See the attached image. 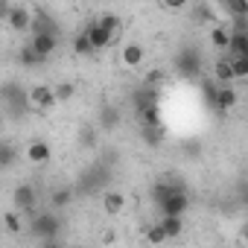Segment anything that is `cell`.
Returning <instances> with one entry per match:
<instances>
[{"mask_svg": "<svg viewBox=\"0 0 248 248\" xmlns=\"http://www.w3.org/2000/svg\"><path fill=\"white\" fill-rule=\"evenodd\" d=\"M41 248H64L59 239H47V242H41Z\"/></svg>", "mask_w": 248, "mask_h": 248, "instance_id": "obj_34", "label": "cell"}, {"mask_svg": "<svg viewBox=\"0 0 248 248\" xmlns=\"http://www.w3.org/2000/svg\"><path fill=\"white\" fill-rule=\"evenodd\" d=\"M102 210H105L108 216L123 213V210H126V196H123L120 190H105V193H102Z\"/></svg>", "mask_w": 248, "mask_h": 248, "instance_id": "obj_14", "label": "cell"}, {"mask_svg": "<svg viewBox=\"0 0 248 248\" xmlns=\"http://www.w3.org/2000/svg\"><path fill=\"white\" fill-rule=\"evenodd\" d=\"M56 102H59V99H56V88H53V85H35V88L30 91V105H32L35 111H50Z\"/></svg>", "mask_w": 248, "mask_h": 248, "instance_id": "obj_8", "label": "cell"}, {"mask_svg": "<svg viewBox=\"0 0 248 248\" xmlns=\"http://www.w3.org/2000/svg\"><path fill=\"white\" fill-rule=\"evenodd\" d=\"M96 24H99V27H105L108 32H114V35H117V27H120V18H117V15H102V18H96Z\"/></svg>", "mask_w": 248, "mask_h": 248, "instance_id": "obj_32", "label": "cell"}, {"mask_svg": "<svg viewBox=\"0 0 248 248\" xmlns=\"http://www.w3.org/2000/svg\"><path fill=\"white\" fill-rule=\"evenodd\" d=\"M21 62H24V64H27V67H32V64H41V62H44V59H41V56H38V53H35V50H32V47H30V44H27V47H24V50H21Z\"/></svg>", "mask_w": 248, "mask_h": 248, "instance_id": "obj_31", "label": "cell"}, {"mask_svg": "<svg viewBox=\"0 0 248 248\" xmlns=\"http://www.w3.org/2000/svg\"><path fill=\"white\" fill-rule=\"evenodd\" d=\"M3 21L9 24L12 32H27V30H32V24H35V12H32L30 6H24V3H6Z\"/></svg>", "mask_w": 248, "mask_h": 248, "instance_id": "obj_2", "label": "cell"}, {"mask_svg": "<svg viewBox=\"0 0 248 248\" xmlns=\"http://www.w3.org/2000/svg\"><path fill=\"white\" fill-rule=\"evenodd\" d=\"M242 242H245V245H248V225H245V228H242Z\"/></svg>", "mask_w": 248, "mask_h": 248, "instance_id": "obj_35", "label": "cell"}, {"mask_svg": "<svg viewBox=\"0 0 248 248\" xmlns=\"http://www.w3.org/2000/svg\"><path fill=\"white\" fill-rule=\"evenodd\" d=\"M3 225H6L9 233H21L24 231V222H21V213L18 210H6L3 213Z\"/></svg>", "mask_w": 248, "mask_h": 248, "instance_id": "obj_25", "label": "cell"}, {"mask_svg": "<svg viewBox=\"0 0 248 248\" xmlns=\"http://www.w3.org/2000/svg\"><path fill=\"white\" fill-rule=\"evenodd\" d=\"M228 59H231L233 82H236V79H248V59H233V56H228Z\"/></svg>", "mask_w": 248, "mask_h": 248, "instance_id": "obj_29", "label": "cell"}, {"mask_svg": "<svg viewBox=\"0 0 248 248\" xmlns=\"http://www.w3.org/2000/svg\"><path fill=\"white\" fill-rule=\"evenodd\" d=\"M79 248H85V245H79Z\"/></svg>", "mask_w": 248, "mask_h": 248, "instance_id": "obj_36", "label": "cell"}, {"mask_svg": "<svg viewBox=\"0 0 248 248\" xmlns=\"http://www.w3.org/2000/svg\"><path fill=\"white\" fill-rule=\"evenodd\" d=\"M85 32H88V38H91V47L93 50H105L111 41H114V32H108L105 27H99L96 21H91L88 27H85Z\"/></svg>", "mask_w": 248, "mask_h": 248, "instance_id": "obj_11", "label": "cell"}, {"mask_svg": "<svg viewBox=\"0 0 248 248\" xmlns=\"http://www.w3.org/2000/svg\"><path fill=\"white\" fill-rule=\"evenodd\" d=\"M30 47H32V50L47 62V59L56 53V47H59V35H56V32H38V35H32Z\"/></svg>", "mask_w": 248, "mask_h": 248, "instance_id": "obj_10", "label": "cell"}, {"mask_svg": "<svg viewBox=\"0 0 248 248\" xmlns=\"http://www.w3.org/2000/svg\"><path fill=\"white\" fill-rule=\"evenodd\" d=\"M222 9H225L233 21H245V18H248V3H245V0H225Z\"/></svg>", "mask_w": 248, "mask_h": 248, "instance_id": "obj_20", "label": "cell"}, {"mask_svg": "<svg viewBox=\"0 0 248 248\" xmlns=\"http://www.w3.org/2000/svg\"><path fill=\"white\" fill-rule=\"evenodd\" d=\"M187 12L193 15V21H196V24H210V21H213V6H207V3L187 6Z\"/></svg>", "mask_w": 248, "mask_h": 248, "instance_id": "obj_23", "label": "cell"}, {"mask_svg": "<svg viewBox=\"0 0 248 248\" xmlns=\"http://www.w3.org/2000/svg\"><path fill=\"white\" fill-rule=\"evenodd\" d=\"M146 239L152 242V245H164L167 242V233H164V228H161V222H155L149 231H146Z\"/></svg>", "mask_w": 248, "mask_h": 248, "instance_id": "obj_30", "label": "cell"}, {"mask_svg": "<svg viewBox=\"0 0 248 248\" xmlns=\"http://www.w3.org/2000/svg\"><path fill=\"white\" fill-rule=\"evenodd\" d=\"M73 53H76V56H91V53H96V50L91 47V38H88V32H85V30L73 38Z\"/></svg>", "mask_w": 248, "mask_h": 248, "instance_id": "obj_24", "label": "cell"}, {"mask_svg": "<svg viewBox=\"0 0 248 248\" xmlns=\"http://www.w3.org/2000/svg\"><path fill=\"white\" fill-rule=\"evenodd\" d=\"M239 102V93L233 91V85H222V88H216V96H213V105H216V111H231L233 105Z\"/></svg>", "mask_w": 248, "mask_h": 248, "instance_id": "obj_12", "label": "cell"}, {"mask_svg": "<svg viewBox=\"0 0 248 248\" xmlns=\"http://www.w3.org/2000/svg\"><path fill=\"white\" fill-rule=\"evenodd\" d=\"M140 138L146 140V146H158L164 140V126H158V129H140Z\"/></svg>", "mask_w": 248, "mask_h": 248, "instance_id": "obj_28", "label": "cell"}, {"mask_svg": "<svg viewBox=\"0 0 248 248\" xmlns=\"http://www.w3.org/2000/svg\"><path fill=\"white\" fill-rule=\"evenodd\" d=\"M210 47H213V50H228V47H231V30H228L225 24H216V27L210 30Z\"/></svg>", "mask_w": 248, "mask_h": 248, "instance_id": "obj_17", "label": "cell"}, {"mask_svg": "<svg viewBox=\"0 0 248 248\" xmlns=\"http://www.w3.org/2000/svg\"><path fill=\"white\" fill-rule=\"evenodd\" d=\"M0 167H3V170H12V167H15V149H12L9 140L0 146Z\"/></svg>", "mask_w": 248, "mask_h": 248, "instance_id": "obj_27", "label": "cell"}, {"mask_svg": "<svg viewBox=\"0 0 248 248\" xmlns=\"http://www.w3.org/2000/svg\"><path fill=\"white\" fill-rule=\"evenodd\" d=\"M12 204L18 213H27V216H35V204H38V193L32 184H18L15 193H12Z\"/></svg>", "mask_w": 248, "mask_h": 248, "instance_id": "obj_5", "label": "cell"}, {"mask_svg": "<svg viewBox=\"0 0 248 248\" xmlns=\"http://www.w3.org/2000/svg\"><path fill=\"white\" fill-rule=\"evenodd\" d=\"M187 210H190V196H187V190H181V193H175V196H170V199H164V202L158 204L161 219H164V216H181V219H184Z\"/></svg>", "mask_w": 248, "mask_h": 248, "instance_id": "obj_6", "label": "cell"}, {"mask_svg": "<svg viewBox=\"0 0 248 248\" xmlns=\"http://www.w3.org/2000/svg\"><path fill=\"white\" fill-rule=\"evenodd\" d=\"M24 158H27V164H32V167H44V164H50V158H53V149H50V143L47 140H30L27 143V149H24Z\"/></svg>", "mask_w": 248, "mask_h": 248, "instance_id": "obj_7", "label": "cell"}, {"mask_svg": "<svg viewBox=\"0 0 248 248\" xmlns=\"http://www.w3.org/2000/svg\"><path fill=\"white\" fill-rule=\"evenodd\" d=\"M120 123V108L117 105H102V111H99V126L102 129H114Z\"/></svg>", "mask_w": 248, "mask_h": 248, "instance_id": "obj_22", "label": "cell"}, {"mask_svg": "<svg viewBox=\"0 0 248 248\" xmlns=\"http://www.w3.org/2000/svg\"><path fill=\"white\" fill-rule=\"evenodd\" d=\"M228 56H233V59H248V32H231Z\"/></svg>", "mask_w": 248, "mask_h": 248, "instance_id": "obj_15", "label": "cell"}, {"mask_svg": "<svg viewBox=\"0 0 248 248\" xmlns=\"http://www.w3.org/2000/svg\"><path fill=\"white\" fill-rule=\"evenodd\" d=\"M53 88H56V99H59V102H70L73 93H76V85H73V82H59V85H53Z\"/></svg>", "mask_w": 248, "mask_h": 248, "instance_id": "obj_26", "label": "cell"}, {"mask_svg": "<svg viewBox=\"0 0 248 248\" xmlns=\"http://www.w3.org/2000/svg\"><path fill=\"white\" fill-rule=\"evenodd\" d=\"M138 120H140V129H158V126H164V120H161V108H158V105L143 108V111L138 114Z\"/></svg>", "mask_w": 248, "mask_h": 248, "instance_id": "obj_16", "label": "cell"}, {"mask_svg": "<svg viewBox=\"0 0 248 248\" xmlns=\"http://www.w3.org/2000/svg\"><path fill=\"white\" fill-rule=\"evenodd\" d=\"M175 67H178L181 73H187V76H199V73H202V67H204L199 47H193V44L181 47V50H178V56H175Z\"/></svg>", "mask_w": 248, "mask_h": 248, "instance_id": "obj_4", "label": "cell"}, {"mask_svg": "<svg viewBox=\"0 0 248 248\" xmlns=\"http://www.w3.org/2000/svg\"><path fill=\"white\" fill-rule=\"evenodd\" d=\"M143 59H146V50H143V44H138V41H129L126 47L120 50V64H123V67H129V70L140 67Z\"/></svg>", "mask_w": 248, "mask_h": 248, "instance_id": "obj_9", "label": "cell"}, {"mask_svg": "<svg viewBox=\"0 0 248 248\" xmlns=\"http://www.w3.org/2000/svg\"><path fill=\"white\" fill-rule=\"evenodd\" d=\"M161 228H164L167 239H175V236L184 233V219H181V216H164V219H161Z\"/></svg>", "mask_w": 248, "mask_h": 248, "instance_id": "obj_19", "label": "cell"}, {"mask_svg": "<svg viewBox=\"0 0 248 248\" xmlns=\"http://www.w3.org/2000/svg\"><path fill=\"white\" fill-rule=\"evenodd\" d=\"M213 79L222 82V85H231V82H233V70H231V59H228V56L213 64Z\"/></svg>", "mask_w": 248, "mask_h": 248, "instance_id": "obj_18", "label": "cell"}, {"mask_svg": "<svg viewBox=\"0 0 248 248\" xmlns=\"http://www.w3.org/2000/svg\"><path fill=\"white\" fill-rule=\"evenodd\" d=\"M73 202V190L70 187H59V190H53V196H50V210H62V207H67Z\"/></svg>", "mask_w": 248, "mask_h": 248, "instance_id": "obj_21", "label": "cell"}, {"mask_svg": "<svg viewBox=\"0 0 248 248\" xmlns=\"http://www.w3.org/2000/svg\"><path fill=\"white\" fill-rule=\"evenodd\" d=\"M30 231H32V236H38L41 242H47V239H59V233H62V219H59L56 210H41V213L32 216Z\"/></svg>", "mask_w": 248, "mask_h": 248, "instance_id": "obj_1", "label": "cell"}, {"mask_svg": "<svg viewBox=\"0 0 248 248\" xmlns=\"http://www.w3.org/2000/svg\"><path fill=\"white\" fill-rule=\"evenodd\" d=\"M181 190H184V187H181L178 181H172V178H164V181L152 184L149 196H152V202H155V204H161L164 199H170V196H175V193H181Z\"/></svg>", "mask_w": 248, "mask_h": 248, "instance_id": "obj_13", "label": "cell"}, {"mask_svg": "<svg viewBox=\"0 0 248 248\" xmlns=\"http://www.w3.org/2000/svg\"><path fill=\"white\" fill-rule=\"evenodd\" d=\"M82 146H96V129L93 126H88V129H82Z\"/></svg>", "mask_w": 248, "mask_h": 248, "instance_id": "obj_33", "label": "cell"}, {"mask_svg": "<svg viewBox=\"0 0 248 248\" xmlns=\"http://www.w3.org/2000/svg\"><path fill=\"white\" fill-rule=\"evenodd\" d=\"M3 105H6L9 114H21V111L32 108V105H30V91H24V88L15 85V82H6V85H3Z\"/></svg>", "mask_w": 248, "mask_h": 248, "instance_id": "obj_3", "label": "cell"}]
</instances>
